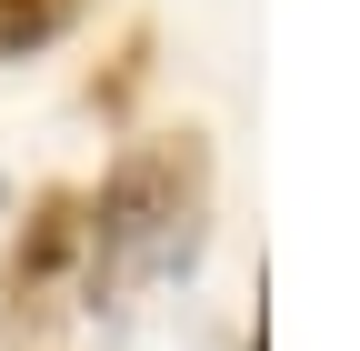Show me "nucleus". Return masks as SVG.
<instances>
[{
  "label": "nucleus",
  "mask_w": 360,
  "mask_h": 351,
  "mask_svg": "<svg viewBox=\"0 0 360 351\" xmlns=\"http://www.w3.org/2000/svg\"><path fill=\"white\" fill-rule=\"evenodd\" d=\"M200 211H210L200 141H150L141 161H120V181L101 191L90 261H101L110 281H170V271L200 261Z\"/></svg>",
  "instance_id": "f257e3e1"
},
{
  "label": "nucleus",
  "mask_w": 360,
  "mask_h": 351,
  "mask_svg": "<svg viewBox=\"0 0 360 351\" xmlns=\"http://www.w3.org/2000/svg\"><path fill=\"white\" fill-rule=\"evenodd\" d=\"M70 11H80V0H0V61H20V51H40V40H60Z\"/></svg>",
  "instance_id": "f03ea898"
}]
</instances>
